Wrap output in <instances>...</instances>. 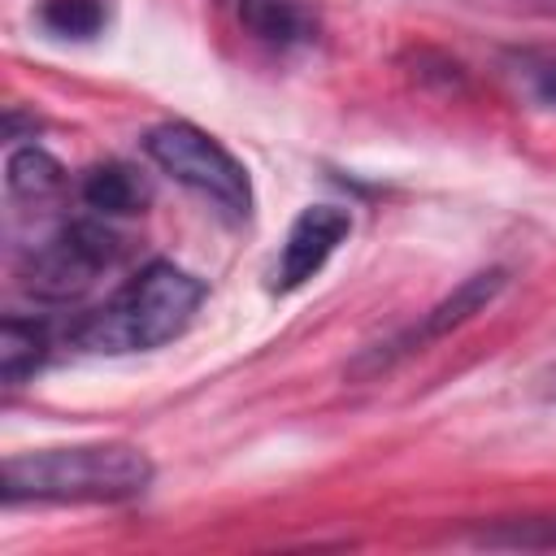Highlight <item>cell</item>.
I'll return each instance as SVG.
<instances>
[{
	"mask_svg": "<svg viewBox=\"0 0 556 556\" xmlns=\"http://www.w3.org/2000/svg\"><path fill=\"white\" fill-rule=\"evenodd\" d=\"M517 78L530 87L534 100H543L547 109H556V52L552 48H526L513 56Z\"/></svg>",
	"mask_w": 556,
	"mask_h": 556,
	"instance_id": "obj_13",
	"label": "cell"
},
{
	"mask_svg": "<svg viewBox=\"0 0 556 556\" xmlns=\"http://www.w3.org/2000/svg\"><path fill=\"white\" fill-rule=\"evenodd\" d=\"M48 321L43 317H22V313H9L0 321V382L13 391L22 387L43 361H48Z\"/></svg>",
	"mask_w": 556,
	"mask_h": 556,
	"instance_id": "obj_9",
	"label": "cell"
},
{
	"mask_svg": "<svg viewBox=\"0 0 556 556\" xmlns=\"http://www.w3.org/2000/svg\"><path fill=\"white\" fill-rule=\"evenodd\" d=\"M4 187L17 204H48L65 191V169L43 148H13L4 161Z\"/></svg>",
	"mask_w": 556,
	"mask_h": 556,
	"instance_id": "obj_10",
	"label": "cell"
},
{
	"mask_svg": "<svg viewBox=\"0 0 556 556\" xmlns=\"http://www.w3.org/2000/svg\"><path fill=\"white\" fill-rule=\"evenodd\" d=\"M204 295H208V287L191 269H182L174 261H148L100 308L83 313V321L70 330V339H74V348L96 352V356L152 352V348L178 339L195 321Z\"/></svg>",
	"mask_w": 556,
	"mask_h": 556,
	"instance_id": "obj_1",
	"label": "cell"
},
{
	"mask_svg": "<svg viewBox=\"0 0 556 556\" xmlns=\"http://www.w3.org/2000/svg\"><path fill=\"white\" fill-rule=\"evenodd\" d=\"M473 543H482V547L547 552V547H556V513H547V517H508V521L482 526V530L473 534Z\"/></svg>",
	"mask_w": 556,
	"mask_h": 556,
	"instance_id": "obj_12",
	"label": "cell"
},
{
	"mask_svg": "<svg viewBox=\"0 0 556 556\" xmlns=\"http://www.w3.org/2000/svg\"><path fill=\"white\" fill-rule=\"evenodd\" d=\"M243 30L278 52L291 48H308L317 39V13L304 9L300 0H235Z\"/></svg>",
	"mask_w": 556,
	"mask_h": 556,
	"instance_id": "obj_7",
	"label": "cell"
},
{
	"mask_svg": "<svg viewBox=\"0 0 556 556\" xmlns=\"http://www.w3.org/2000/svg\"><path fill=\"white\" fill-rule=\"evenodd\" d=\"M504 287H508V269H504V265H486V269L460 278V282H456L439 304H430L413 326L395 330L391 339H378V343L361 348V352L343 365V378H352V382H369V378L395 369L400 361H408V356L421 352L426 343L447 339L452 330H460L465 321H473L478 313H486Z\"/></svg>",
	"mask_w": 556,
	"mask_h": 556,
	"instance_id": "obj_5",
	"label": "cell"
},
{
	"mask_svg": "<svg viewBox=\"0 0 556 556\" xmlns=\"http://www.w3.org/2000/svg\"><path fill=\"white\" fill-rule=\"evenodd\" d=\"M148 178L126 161H100L78 178V200L100 217H130L148 204Z\"/></svg>",
	"mask_w": 556,
	"mask_h": 556,
	"instance_id": "obj_8",
	"label": "cell"
},
{
	"mask_svg": "<svg viewBox=\"0 0 556 556\" xmlns=\"http://www.w3.org/2000/svg\"><path fill=\"white\" fill-rule=\"evenodd\" d=\"M143 152L161 174H169L174 182H182L187 191L208 200L226 222H248L252 217V178H248L243 161H235V152L222 148L195 122L152 126L143 135Z\"/></svg>",
	"mask_w": 556,
	"mask_h": 556,
	"instance_id": "obj_4",
	"label": "cell"
},
{
	"mask_svg": "<svg viewBox=\"0 0 556 556\" xmlns=\"http://www.w3.org/2000/svg\"><path fill=\"white\" fill-rule=\"evenodd\" d=\"M152 460L135 443H74L4 460L0 500L17 504H122L152 486Z\"/></svg>",
	"mask_w": 556,
	"mask_h": 556,
	"instance_id": "obj_2",
	"label": "cell"
},
{
	"mask_svg": "<svg viewBox=\"0 0 556 556\" xmlns=\"http://www.w3.org/2000/svg\"><path fill=\"white\" fill-rule=\"evenodd\" d=\"M117 261H122V235L96 217H74L61 222L48 239H39L22 256L17 282L35 304H74Z\"/></svg>",
	"mask_w": 556,
	"mask_h": 556,
	"instance_id": "obj_3",
	"label": "cell"
},
{
	"mask_svg": "<svg viewBox=\"0 0 556 556\" xmlns=\"http://www.w3.org/2000/svg\"><path fill=\"white\" fill-rule=\"evenodd\" d=\"M109 22V0H39V26L56 39H96Z\"/></svg>",
	"mask_w": 556,
	"mask_h": 556,
	"instance_id": "obj_11",
	"label": "cell"
},
{
	"mask_svg": "<svg viewBox=\"0 0 556 556\" xmlns=\"http://www.w3.org/2000/svg\"><path fill=\"white\" fill-rule=\"evenodd\" d=\"M348 235H352V213L343 204H308L282 239V252L269 269V291H300L308 278L326 269V261L339 252Z\"/></svg>",
	"mask_w": 556,
	"mask_h": 556,
	"instance_id": "obj_6",
	"label": "cell"
}]
</instances>
